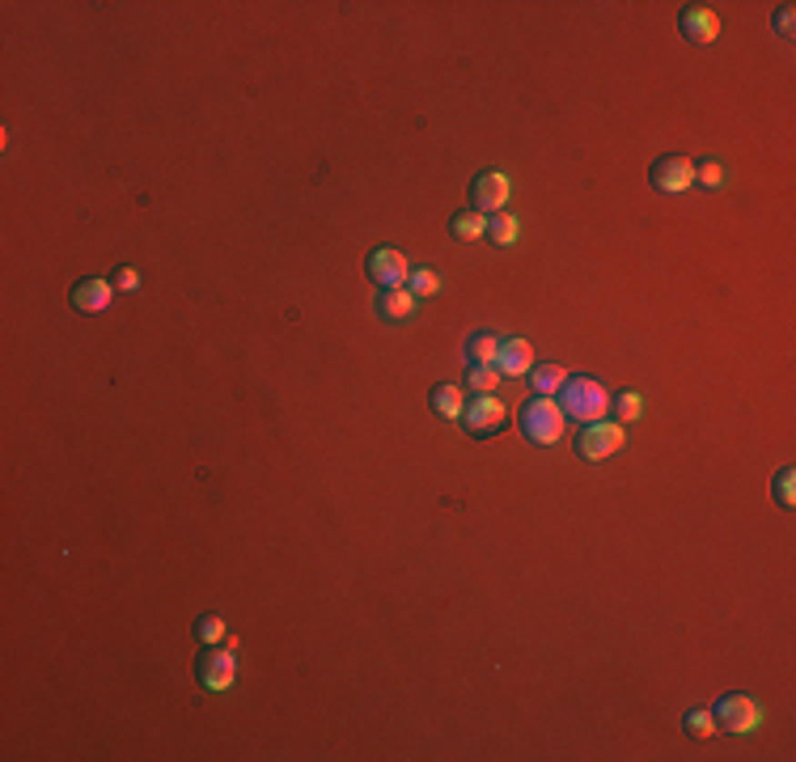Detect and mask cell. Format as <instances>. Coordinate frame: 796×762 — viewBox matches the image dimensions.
Instances as JSON below:
<instances>
[{
  "instance_id": "7402d4cb",
  "label": "cell",
  "mask_w": 796,
  "mask_h": 762,
  "mask_svg": "<svg viewBox=\"0 0 796 762\" xmlns=\"http://www.w3.org/2000/svg\"><path fill=\"white\" fill-rule=\"evenodd\" d=\"M686 728V737H695V741H708L711 733H716V716H711V707H690L682 720Z\"/></svg>"
},
{
  "instance_id": "2e32d148",
  "label": "cell",
  "mask_w": 796,
  "mask_h": 762,
  "mask_svg": "<svg viewBox=\"0 0 796 762\" xmlns=\"http://www.w3.org/2000/svg\"><path fill=\"white\" fill-rule=\"evenodd\" d=\"M496 352H500V335L475 331L466 339V365H496Z\"/></svg>"
},
{
  "instance_id": "4fadbf2b",
  "label": "cell",
  "mask_w": 796,
  "mask_h": 762,
  "mask_svg": "<svg viewBox=\"0 0 796 762\" xmlns=\"http://www.w3.org/2000/svg\"><path fill=\"white\" fill-rule=\"evenodd\" d=\"M373 309H378L381 322H411V314H416V296L407 293V288H381L378 301H373Z\"/></svg>"
},
{
  "instance_id": "6da1fadb",
  "label": "cell",
  "mask_w": 796,
  "mask_h": 762,
  "mask_svg": "<svg viewBox=\"0 0 796 762\" xmlns=\"http://www.w3.org/2000/svg\"><path fill=\"white\" fill-rule=\"evenodd\" d=\"M559 411L564 419H576V424H593V419L610 416V390L601 386L598 377H568L559 386Z\"/></svg>"
},
{
  "instance_id": "8fae6325",
  "label": "cell",
  "mask_w": 796,
  "mask_h": 762,
  "mask_svg": "<svg viewBox=\"0 0 796 762\" xmlns=\"http://www.w3.org/2000/svg\"><path fill=\"white\" fill-rule=\"evenodd\" d=\"M115 296V284L102 280V276H81V280L73 284V309L76 314H86V318H94V314H106V306H111Z\"/></svg>"
},
{
  "instance_id": "3957f363",
  "label": "cell",
  "mask_w": 796,
  "mask_h": 762,
  "mask_svg": "<svg viewBox=\"0 0 796 762\" xmlns=\"http://www.w3.org/2000/svg\"><path fill=\"white\" fill-rule=\"evenodd\" d=\"M623 424H614V419H593V424H580V432H576V454L585 457V462H610L619 449H623Z\"/></svg>"
},
{
  "instance_id": "cb8c5ba5",
  "label": "cell",
  "mask_w": 796,
  "mask_h": 762,
  "mask_svg": "<svg viewBox=\"0 0 796 762\" xmlns=\"http://www.w3.org/2000/svg\"><path fill=\"white\" fill-rule=\"evenodd\" d=\"M191 636H196L199 644H208V648H212V644H225V639H229V636H225V618H221V615H199L196 627H191Z\"/></svg>"
},
{
  "instance_id": "7c38bea8",
  "label": "cell",
  "mask_w": 796,
  "mask_h": 762,
  "mask_svg": "<svg viewBox=\"0 0 796 762\" xmlns=\"http://www.w3.org/2000/svg\"><path fill=\"white\" fill-rule=\"evenodd\" d=\"M496 369L504 377H526L534 369V347L526 339H500V352H496Z\"/></svg>"
},
{
  "instance_id": "d4e9b609",
  "label": "cell",
  "mask_w": 796,
  "mask_h": 762,
  "mask_svg": "<svg viewBox=\"0 0 796 762\" xmlns=\"http://www.w3.org/2000/svg\"><path fill=\"white\" fill-rule=\"evenodd\" d=\"M695 186H703V191H720L724 186V165L720 161H699L695 165Z\"/></svg>"
},
{
  "instance_id": "5bb4252c",
  "label": "cell",
  "mask_w": 796,
  "mask_h": 762,
  "mask_svg": "<svg viewBox=\"0 0 796 762\" xmlns=\"http://www.w3.org/2000/svg\"><path fill=\"white\" fill-rule=\"evenodd\" d=\"M491 242V246H517V237H521V225H517L513 212H491L488 216V234H483Z\"/></svg>"
},
{
  "instance_id": "52a82bcc",
  "label": "cell",
  "mask_w": 796,
  "mask_h": 762,
  "mask_svg": "<svg viewBox=\"0 0 796 762\" xmlns=\"http://www.w3.org/2000/svg\"><path fill=\"white\" fill-rule=\"evenodd\" d=\"M649 183H652V191H661V196H682V191L695 186V161L682 157V153H665V157L652 161Z\"/></svg>"
},
{
  "instance_id": "277c9868",
  "label": "cell",
  "mask_w": 796,
  "mask_h": 762,
  "mask_svg": "<svg viewBox=\"0 0 796 762\" xmlns=\"http://www.w3.org/2000/svg\"><path fill=\"white\" fill-rule=\"evenodd\" d=\"M233 648H237V639H225V644H212L204 657L196 661V674H199V687L212 690V695H221V690L233 687V677H237V657H233Z\"/></svg>"
},
{
  "instance_id": "ffe728a7",
  "label": "cell",
  "mask_w": 796,
  "mask_h": 762,
  "mask_svg": "<svg viewBox=\"0 0 796 762\" xmlns=\"http://www.w3.org/2000/svg\"><path fill=\"white\" fill-rule=\"evenodd\" d=\"M407 293L416 296H437L441 293V276H437V271L432 267H411V276H407Z\"/></svg>"
},
{
  "instance_id": "44dd1931",
  "label": "cell",
  "mask_w": 796,
  "mask_h": 762,
  "mask_svg": "<svg viewBox=\"0 0 796 762\" xmlns=\"http://www.w3.org/2000/svg\"><path fill=\"white\" fill-rule=\"evenodd\" d=\"M496 386H500V369L496 365H466V390L491 394Z\"/></svg>"
},
{
  "instance_id": "e0dca14e",
  "label": "cell",
  "mask_w": 796,
  "mask_h": 762,
  "mask_svg": "<svg viewBox=\"0 0 796 762\" xmlns=\"http://www.w3.org/2000/svg\"><path fill=\"white\" fill-rule=\"evenodd\" d=\"M428 406H432V416H441V419H458L462 416V386H437V390L428 394Z\"/></svg>"
},
{
  "instance_id": "4316f807",
  "label": "cell",
  "mask_w": 796,
  "mask_h": 762,
  "mask_svg": "<svg viewBox=\"0 0 796 762\" xmlns=\"http://www.w3.org/2000/svg\"><path fill=\"white\" fill-rule=\"evenodd\" d=\"M775 35L792 38V5H780V9H775Z\"/></svg>"
},
{
  "instance_id": "8992f818",
  "label": "cell",
  "mask_w": 796,
  "mask_h": 762,
  "mask_svg": "<svg viewBox=\"0 0 796 762\" xmlns=\"http://www.w3.org/2000/svg\"><path fill=\"white\" fill-rule=\"evenodd\" d=\"M711 716H716V728L720 733H733V737H746V733H754V728L762 725V707L750 695H724L716 707H711Z\"/></svg>"
},
{
  "instance_id": "d6986e66",
  "label": "cell",
  "mask_w": 796,
  "mask_h": 762,
  "mask_svg": "<svg viewBox=\"0 0 796 762\" xmlns=\"http://www.w3.org/2000/svg\"><path fill=\"white\" fill-rule=\"evenodd\" d=\"M610 416H614V424H636V419L644 416V398H640L636 390L614 394V398H610Z\"/></svg>"
},
{
  "instance_id": "603a6c76",
  "label": "cell",
  "mask_w": 796,
  "mask_h": 762,
  "mask_svg": "<svg viewBox=\"0 0 796 762\" xmlns=\"http://www.w3.org/2000/svg\"><path fill=\"white\" fill-rule=\"evenodd\" d=\"M771 496H775V505L784 508V513H792L796 508V470L792 466H784L771 479Z\"/></svg>"
},
{
  "instance_id": "5b68a950",
  "label": "cell",
  "mask_w": 796,
  "mask_h": 762,
  "mask_svg": "<svg viewBox=\"0 0 796 762\" xmlns=\"http://www.w3.org/2000/svg\"><path fill=\"white\" fill-rule=\"evenodd\" d=\"M462 428L466 436H475V441H488V436H496V432H504V424H509V411H504L500 398H491V394H479V398H470V403L462 406Z\"/></svg>"
},
{
  "instance_id": "ac0fdd59",
  "label": "cell",
  "mask_w": 796,
  "mask_h": 762,
  "mask_svg": "<svg viewBox=\"0 0 796 762\" xmlns=\"http://www.w3.org/2000/svg\"><path fill=\"white\" fill-rule=\"evenodd\" d=\"M568 381V373L559 369V365H534L529 369V386H534V394L539 398H551V394H559V386Z\"/></svg>"
},
{
  "instance_id": "9c48e42d",
  "label": "cell",
  "mask_w": 796,
  "mask_h": 762,
  "mask_svg": "<svg viewBox=\"0 0 796 762\" xmlns=\"http://www.w3.org/2000/svg\"><path fill=\"white\" fill-rule=\"evenodd\" d=\"M509 174L504 170H483L475 178V186H470V204H475V212H483V216H491V212H504L509 208Z\"/></svg>"
},
{
  "instance_id": "ba28073f",
  "label": "cell",
  "mask_w": 796,
  "mask_h": 762,
  "mask_svg": "<svg viewBox=\"0 0 796 762\" xmlns=\"http://www.w3.org/2000/svg\"><path fill=\"white\" fill-rule=\"evenodd\" d=\"M365 267H368V280L378 288H407V276H411V263L403 258V250L394 246H378L368 255Z\"/></svg>"
},
{
  "instance_id": "484cf974",
  "label": "cell",
  "mask_w": 796,
  "mask_h": 762,
  "mask_svg": "<svg viewBox=\"0 0 796 762\" xmlns=\"http://www.w3.org/2000/svg\"><path fill=\"white\" fill-rule=\"evenodd\" d=\"M111 284L119 288V293H136V288H140V271L123 263V267H115V271H111Z\"/></svg>"
},
{
  "instance_id": "30bf717a",
  "label": "cell",
  "mask_w": 796,
  "mask_h": 762,
  "mask_svg": "<svg viewBox=\"0 0 796 762\" xmlns=\"http://www.w3.org/2000/svg\"><path fill=\"white\" fill-rule=\"evenodd\" d=\"M678 30H682L686 43L708 47V43H716V38H720V17H716V9H711V5H686V9L678 13Z\"/></svg>"
},
{
  "instance_id": "7a4b0ae2",
  "label": "cell",
  "mask_w": 796,
  "mask_h": 762,
  "mask_svg": "<svg viewBox=\"0 0 796 762\" xmlns=\"http://www.w3.org/2000/svg\"><path fill=\"white\" fill-rule=\"evenodd\" d=\"M517 428H521V436L529 445H555L564 436V411L551 398L529 394L526 403H521V411H517Z\"/></svg>"
},
{
  "instance_id": "9a60e30c",
  "label": "cell",
  "mask_w": 796,
  "mask_h": 762,
  "mask_svg": "<svg viewBox=\"0 0 796 762\" xmlns=\"http://www.w3.org/2000/svg\"><path fill=\"white\" fill-rule=\"evenodd\" d=\"M449 234H454L458 242H475V237L488 234V216H483V212H475V208L454 212V216H449Z\"/></svg>"
}]
</instances>
